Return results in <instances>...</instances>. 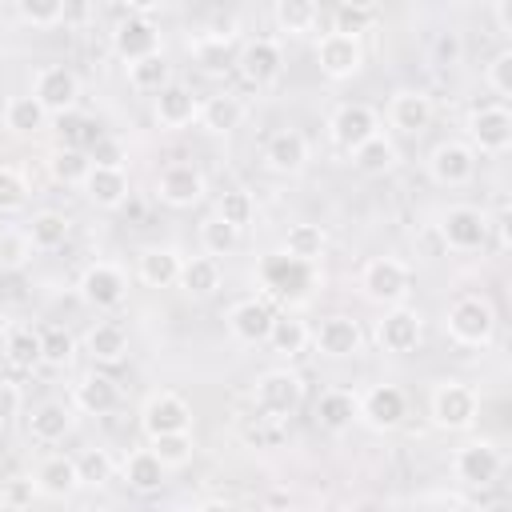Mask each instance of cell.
Returning a JSON list of instances; mask_svg holds the SVG:
<instances>
[{
	"instance_id": "56",
	"label": "cell",
	"mask_w": 512,
	"mask_h": 512,
	"mask_svg": "<svg viewBox=\"0 0 512 512\" xmlns=\"http://www.w3.org/2000/svg\"><path fill=\"white\" fill-rule=\"evenodd\" d=\"M432 60L436 64H444V68H452V64H460V36L448 28V32H440L436 40H432Z\"/></svg>"
},
{
	"instance_id": "24",
	"label": "cell",
	"mask_w": 512,
	"mask_h": 512,
	"mask_svg": "<svg viewBox=\"0 0 512 512\" xmlns=\"http://www.w3.org/2000/svg\"><path fill=\"white\" fill-rule=\"evenodd\" d=\"M316 348L324 352V356H332V360H344V356H356L360 348H364V332H360V324L352 320V316H328V320H320V328H316Z\"/></svg>"
},
{
	"instance_id": "41",
	"label": "cell",
	"mask_w": 512,
	"mask_h": 512,
	"mask_svg": "<svg viewBox=\"0 0 512 512\" xmlns=\"http://www.w3.org/2000/svg\"><path fill=\"white\" fill-rule=\"evenodd\" d=\"M324 244H328L324 228L304 220V224H292V228H288V236H284V248H280V252H288V256H296V260H304V264H316V260L324 256Z\"/></svg>"
},
{
	"instance_id": "4",
	"label": "cell",
	"mask_w": 512,
	"mask_h": 512,
	"mask_svg": "<svg viewBox=\"0 0 512 512\" xmlns=\"http://www.w3.org/2000/svg\"><path fill=\"white\" fill-rule=\"evenodd\" d=\"M440 240L456 252H476L488 244V232H492V220L488 212H480L476 204H452L440 212Z\"/></svg>"
},
{
	"instance_id": "31",
	"label": "cell",
	"mask_w": 512,
	"mask_h": 512,
	"mask_svg": "<svg viewBox=\"0 0 512 512\" xmlns=\"http://www.w3.org/2000/svg\"><path fill=\"white\" fill-rule=\"evenodd\" d=\"M240 120H244V104H240L232 92H216V96L200 100V120H196V124H200L204 132L224 136V132H236Z\"/></svg>"
},
{
	"instance_id": "16",
	"label": "cell",
	"mask_w": 512,
	"mask_h": 512,
	"mask_svg": "<svg viewBox=\"0 0 512 512\" xmlns=\"http://www.w3.org/2000/svg\"><path fill=\"white\" fill-rule=\"evenodd\" d=\"M236 68H240V76H244L248 84L264 88V84H272V80L280 76L284 52H280V44H276L272 36H256V40H244V44H240Z\"/></svg>"
},
{
	"instance_id": "36",
	"label": "cell",
	"mask_w": 512,
	"mask_h": 512,
	"mask_svg": "<svg viewBox=\"0 0 512 512\" xmlns=\"http://www.w3.org/2000/svg\"><path fill=\"white\" fill-rule=\"evenodd\" d=\"M24 232H28V240H32V248H36V252H52V248H60V244L68 240L72 224H68V216H64V212L44 208V212H36V216H32V224H28Z\"/></svg>"
},
{
	"instance_id": "29",
	"label": "cell",
	"mask_w": 512,
	"mask_h": 512,
	"mask_svg": "<svg viewBox=\"0 0 512 512\" xmlns=\"http://www.w3.org/2000/svg\"><path fill=\"white\" fill-rule=\"evenodd\" d=\"M68 432H72V408H68V404L44 400V404L32 408V416H28V436H32L36 444H60Z\"/></svg>"
},
{
	"instance_id": "57",
	"label": "cell",
	"mask_w": 512,
	"mask_h": 512,
	"mask_svg": "<svg viewBox=\"0 0 512 512\" xmlns=\"http://www.w3.org/2000/svg\"><path fill=\"white\" fill-rule=\"evenodd\" d=\"M32 496H36L32 476H28V480H8V484H4V504H8V508H28Z\"/></svg>"
},
{
	"instance_id": "14",
	"label": "cell",
	"mask_w": 512,
	"mask_h": 512,
	"mask_svg": "<svg viewBox=\"0 0 512 512\" xmlns=\"http://www.w3.org/2000/svg\"><path fill=\"white\" fill-rule=\"evenodd\" d=\"M404 416H408V396L396 384H372L356 408V420H364L376 432H392Z\"/></svg>"
},
{
	"instance_id": "20",
	"label": "cell",
	"mask_w": 512,
	"mask_h": 512,
	"mask_svg": "<svg viewBox=\"0 0 512 512\" xmlns=\"http://www.w3.org/2000/svg\"><path fill=\"white\" fill-rule=\"evenodd\" d=\"M112 52L124 60V64H136L144 56H156L160 52V32L152 20L144 16H124L116 28H112Z\"/></svg>"
},
{
	"instance_id": "61",
	"label": "cell",
	"mask_w": 512,
	"mask_h": 512,
	"mask_svg": "<svg viewBox=\"0 0 512 512\" xmlns=\"http://www.w3.org/2000/svg\"><path fill=\"white\" fill-rule=\"evenodd\" d=\"M312 512H352V508H344V504H316Z\"/></svg>"
},
{
	"instance_id": "17",
	"label": "cell",
	"mask_w": 512,
	"mask_h": 512,
	"mask_svg": "<svg viewBox=\"0 0 512 512\" xmlns=\"http://www.w3.org/2000/svg\"><path fill=\"white\" fill-rule=\"evenodd\" d=\"M152 120L160 124V128H168V132H180V128H188V124H196L200 120V100H196V92L188 88V84H168V88H160L156 92V100H152Z\"/></svg>"
},
{
	"instance_id": "53",
	"label": "cell",
	"mask_w": 512,
	"mask_h": 512,
	"mask_svg": "<svg viewBox=\"0 0 512 512\" xmlns=\"http://www.w3.org/2000/svg\"><path fill=\"white\" fill-rule=\"evenodd\" d=\"M28 204V180L20 168L0 164V212H20Z\"/></svg>"
},
{
	"instance_id": "35",
	"label": "cell",
	"mask_w": 512,
	"mask_h": 512,
	"mask_svg": "<svg viewBox=\"0 0 512 512\" xmlns=\"http://www.w3.org/2000/svg\"><path fill=\"white\" fill-rule=\"evenodd\" d=\"M272 20L288 36H308L316 28V20H320V8L312 0H276L272 4Z\"/></svg>"
},
{
	"instance_id": "39",
	"label": "cell",
	"mask_w": 512,
	"mask_h": 512,
	"mask_svg": "<svg viewBox=\"0 0 512 512\" xmlns=\"http://www.w3.org/2000/svg\"><path fill=\"white\" fill-rule=\"evenodd\" d=\"M4 360L12 368H36L40 364V328L16 324L4 332Z\"/></svg>"
},
{
	"instance_id": "23",
	"label": "cell",
	"mask_w": 512,
	"mask_h": 512,
	"mask_svg": "<svg viewBox=\"0 0 512 512\" xmlns=\"http://www.w3.org/2000/svg\"><path fill=\"white\" fill-rule=\"evenodd\" d=\"M272 320H276V312H272L264 300H256V296H244V300H236V304L228 308V332H232L236 340H244V344L268 340Z\"/></svg>"
},
{
	"instance_id": "51",
	"label": "cell",
	"mask_w": 512,
	"mask_h": 512,
	"mask_svg": "<svg viewBox=\"0 0 512 512\" xmlns=\"http://www.w3.org/2000/svg\"><path fill=\"white\" fill-rule=\"evenodd\" d=\"M16 16L32 28H52L64 20V0H16Z\"/></svg>"
},
{
	"instance_id": "19",
	"label": "cell",
	"mask_w": 512,
	"mask_h": 512,
	"mask_svg": "<svg viewBox=\"0 0 512 512\" xmlns=\"http://www.w3.org/2000/svg\"><path fill=\"white\" fill-rule=\"evenodd\" d=\"M140 424H144L148 440L168 436V432H188L192 428V408L176 392H156V396H148V404L140 412Z\"/></svg>"
},
{
	"instance_id": "10",
	"label": "cell",
	"mask_w": 512,
	"mask_h": 512,
	"mask_svg": "<svg viewBox=\"0 0 512 512\" xmlns=\"http://www.w3.org/2000/svg\"><path fill=\"white\" fill-rule=\"evenodd\" d=\"M316 64L328 80H352L360 68H364V48L356 36H344V32H320L316 40Z\"/></svg>"
},
{
	"instance_id": "21",
	"label": "cell",
	"mask_w": 512,
	"mask_h": 512,
	"mask_svg": "<svg viewBox=\"0 0 512 512\" xmlns=\"http://www.w3.org/2000/svg\"><path fill=\"white\" fill-rule=\"evenodd\" d=\"M388 124L404 136H420L432 124V96L420 88H400L388 100Z\"/></svg>"
},
{
	"instance_id": "46",
	"label": "cell",
	"mask_w": 512,
	"mask_h": 512,
	"mask_svg": "<svg viewBox=\"0 0 512 512\" xmlns=\"http://www.w3.org/2000/svg\"><path fill=\"white\" fill-rule=\"evenodd\" d=\"M236 244H240V228H232V224H224L216 212L200 224V248L216 260V256H228V252H236Z\"/></svg>"
},
{
	"instance_id": "27",
	"label": "cell",
	"mask_w": 512,
	"mask_h": 512,
	"mask_svg": "<svg viewBox=\"0 0 512 512\" xmlns=\"http://www.w3.org/2000/svg\"><path fill=\"white\" fill-rule=\"evenodd\" d=\"M120 476H124V484H128L132 492L152 496V492H160V488H164L168 468L156 460V452H152V448H136V452H128V456L120 460Z\"/></svg>"
},
{
	"instance_id": "33",
	"label": "cell",
	"mask_w": 512,
	"mask_h": 512,
	"mask_svg": "<svg viewBox=\"0 0 512 512\" xmlns=\"http://www.w3.org/2000/svg\"><path fill=\"white\" fill-rule=\"evenodd\" d=\"M84 348H88V356H92L96 364H120V360L128 356V332H124L120 324L104 320V324H96V328L84 336Z\"/></svg>"
},
{
	"instance_id": "2",
	"label": "cell",
	"mask_w": 512,
	"mask_h": 512,
	"mask_svg": "<svg viewBox=\"0 0 512 512\" xmlns=\"http://www.w3.org/2000/svg\"><path fill=\"white\" fill-rule=\"evenodd\" d=\"M444 328H448V336L456 340V344H464V348H484V344H492V336H496V312H492V304L484 300V296H456L452 304H448V312H444Z\"/></svg>"
},
{
	"instance_id": "28",
	"label": "cell",
	"mask_w": 512,
	"mask_h": 512,
	"mask_svg": "<svg viewBox=\"0 0 512 512\" xmlns=\"http://www.w3.org/2000/svg\"><path fill=\"white\" fill-rule=\"evenodd\" d=\"M80 188H84V196L96 208H124V200L132 196L124 168H88V176H84Z\"/></svg>"
},
{
	"instance_id": "25",
	"label": "cell",
	"mask_w": 512,
	"mask_h": 512,
	"mask_svg": "<svg viewBox=\"0 0 512 512\" xmlns=\"http://www.w3.org/2000/svg\"><path fill=\"white\" fill-rule=\"evenodd\" d=\"M32 484L40 496H52V500H68L76 488H80V476H76V460L72 456H44L32 472Z\"/></svg>"
},
{
	"instance_id": "45",
	"label": "cell",
	"mask_w": 512,
	"mask_h": 512,
	"mask_svg": "<svg viewBox=\"0 0 512 512\" xmlns=\"http://www.w3.org/2000/svg\"><path fill=\"white\" fill-rule=\"evenodd\" d=\"M72 352H76V340H72L68 328H60V324H44L40 328V364L64 368L72 360Z\"/></svg>"
},
{
	"instance_id": "55",
	"label": "cell",
	"mask_w": 512,
	"mask_h": 512,
	"mask_svg": "<svg viewBox=\"0 0 512 512\" xmlns=\"http://www.w3.org/2000/svg\"><path fill=\"white\" fill-rule=\"evenodd\" d=\"M88 164H92V168H124V148H120V140L100 136V140L88 148Z\"/></svg>"
},
{
	"instance_id": "32",
	"label": "cell",
	"mask_w": 512,
	"mask_h": 512,
	"mask_svg": "<svg viewBox=\"0 0 512 512\" xmlns=\"http://www.w3.org/2000/svg\"><path fill=\"white\" fill-rule=\"evenodd\" d=\"M180 252L176 248H144L140 252V260H136V276L148 284V288H168V284H176V276H180Z\"/></svg>"
},
{
	"instance_id": "52",
	"label": "cell",
	"mask_w": 512,
	"mask_h": 512,
	"mask_svg": "<svg viewBox=\"0 0 512 512\" xmlns=\"http://www.w3.org/2000/svg\"><path fill=\"white\" fill-rule=\"evenodd\" d=\"M376 20V8L372 4H336L332 12V32H344V36H356Z\"/></svg>"
},
{
	"instance_id": "8",
	"label": "cell",
	"mask_w": 512,
	"mask_h": 512,
	"mask_svg": "<svg viewBox=\"0 0 512 512\" xmlns=\"http://www.w3.org/2000/svg\"><path fill=\"white\" fill-rule=\"evenodd\" d=\"M380 132V116L368 108V104H360V100H352V104H340L332 116H328V136H332V144L340 148V152H356L364 140H372Z\"/></svg>"
},
{
	"instance_id": "58",
	"label": "cell",
	"mask_w": 512,
	"mask_h": 512,
	"mask_svg": "<svg viewBox=\"0 0 512 512\" xmlns=\"http://www.w3.org/2000/svg\"><path fill=\"white\" fill-rule=\"evenodd\" d=\"M20 384H12V380H4L0 376V424H8L16 412H20Z\"/></svg>"
},
{
	"instance_id": "59",
	"label": "cell",
	"mask_w": 512,
	"mask_h": 512,
	"mask_svg": "<svg viewBox=\"0 0 512 512\" xmlns=\"http://www.w3.org/2000/svg\"><path fill=\"white\" fill-rule=\"evenodd\" d=\"M492 20H496V32L500 36H512V0H496Z\"/></svg>"
},
{
	"instance_id": "37",
	"label": "cell",
	"mask_w": 512,
	"mask_h": 512,
	"mask_svg": "<svg viewBox=\"0 0 512 512\" xmlns=\"http://www.w3.org/2000/svg\"><path fill=\"white\" fill-rule=\"evenodd\" d=\"M176 284L188 292V296H212L220 288V264L212 256H192L180 264V276Z\"/></svg>"
},
{
	"instance_id": "54",
	"label": "cell",
	"mask_w": 512,
	"mask_h": 512,
	"mask_svg": "<svg viewBox=\"0 0 512 512\" xmlns=\"http://www.w3.org/2000/svg\"><path fill=\"white\" fill-rule=\"evenodd\" d=\"M484 80H488V88H492L500 100H504V96H512V48H500V52L488 60Z\"/></svg>"
},
{
	"instance_id": "44",
	"label": "cell",
	"mask_w": 512,
	"mask_h": 512,
	"mask_svg": "<svg viewBox=\"0 0 512 512\" xmlns=\"http://www.w3.org/2000/svg\"><path fill=\"white\" fill-rule=\"evenodd\" d=\"M76 460V476H80V488H104L112 476H116V460L108 448H84Z\"/></svg>"
},
{
	"instance_id": "1",
	"label": "cell",
	"mask_w": 512,
	"mask_h": 512,
	"mask_svg": "<svg viewBox=\"0 0 512 512\" xmlns=\"http://www.w3.org/2000/svg\"><path fill=\"white\" fill-rule=\"evenodd\" d=\"M256 280L264 284L268 296H276L284 304H300V300L312 296L320 276H316V264H304V260H296L288 252H268L256 264Z\"/></svg>"
},
{
	"instance_id": "26",
	"label": "cell",
	"mask_w": 512,
	"mask_h": 512,
	"mask_svg": "<svg viewBox=\"0 0 512 512\" xmlns=\"http://www.w3.org/2000/svg\"><path fill=\"white\" fill-rule=\"evenodd\" d=\"M72 404H76L80 412H88V416H108V412L120 404V388H116L112 376H104V372H88V376L76 380V388H72Z\"/></svg>"
},
{
	"instance_id": "13",
	"label": "cell",
	"mask_w": 512,
	"mask_h": 512,
	"mask_svg": "<svg viewBox=\"0 0 512 512\" xmlns=\"http://www.w3.org/2000/svg\"><path fill=\"white\" fill-rule=\"evenodd\" d=\"M128 296V276L120 264L112 260H96L84 268L80 276V300L92 304V308H116L120 300Z\"/></svg>"
},
{
	"instance_id": "18",
	"label": "cell",
	"mask_w": 512,
	"mask_h": 512,
	"mask_svg": "<svg viewBox=\"0 0 512 512\" xmlns=\"http://www.w3.org/2000/svg\"><path fill=\"white\" fill-rule=\"evenodd\" d=\"M156 196H160L164 204H172V208H192V204H200V196H204V172H200L196 164L176 160V164L160 168V176H156Z\"/></svg>"
},
{
	"instance_id": "40",
	"label": "cell",
	"mask_w": 512,
	"mask_h": 512,
	"mask_svg": "<svg viewBox=\"0 0 512 512\" xmlns=\"http://www.w3.org/2000/svg\"><path fill=\"white\" fill-rule=\"evenodd\" d=\"M188 52L196 56V64L204 72H224L228 64H236V52H232V40L216 36V32H200L196 40H188Z\"/></svg>"
},
{
	"instance_id": "11",
	"label": "cell",
	"mask_w": 512,
	"mask_h": 512,
	"mask_svg": "<svg viewBox=\"0 0 512 512\" xmlns=\"http://www.w3.org/2000/svg\"><path fill=\"white\" fill-rule=\"evenodd\" d=\"M468 136H472V152L480 148L484 156H500L512 148V116L504 104H484V108H472L468 116Z\"/></svg>"
},
{
	"instance_id": "47",
	"label": "cell",
	"mask_w": 512,
	"mask_h": 512,
	"mask_svg": "<svg viewBox=\"0 0 512 512\" xmlns=\"http://www.w3.org/2000/svg\"><path fill=\"white\" fill-rule=\"evenodd\" d=\"M88 168H92L88 156L76 152V148H56V152L48 156V172H52L56 184H84Z\"/></svg>"
},
{
	"instance_id": "12",
	"label": "cell",
	"mask_w": 512,
	"mask_h": 512,
	"mask_svg": "<svg viewBox=\"0 0 512 512\" xmlns=\"http://www.w3.org/2000/svg\"><path fill=\"white\" fill-rule=\"evenodd\" d=\"M428 176L444 188H464L476 176V152L464 140H440L428 152Z\"/></svg>"
},
{
	"instance_id": "30",
	"label": "cell",
	"mask_w": 512,
	"mask_h": 512,
	"mask_svg": "<svg viewBox=\"0 0 512 512\" xmlns=\"http://www.w3.org/2000/svg\"><path fill=\"white\" fill-rule=\"evenodd\" d=\"M356 408H360V396L356 392H348V388H324L320 400H316V424L324 432H344V428H352Z\"/></svg>"
},
{
	"instance_id": "22",
	"label": "cell",
	"mask_w": 512,
	"mask_h": 512,
	"mask_svg": "<svg viewBox=\"0 0 512 512\" xmlns=\"http://www.w3.org/2000/svg\"><path fill=\"white\" fill-rule=\"evenodd\" d=\"M264 164H268V172H276V176H296V172L308 164V140H304L296 128L272 132L268 144H264Z\"/></svg>"
},
{
	"instance_id": "9",
	"label": "cell",
	"mask_w": 512,
	"mask_h": 512,
	"mask_svg": "<svg viewBox=\"0 0 512 512\" xmlns=\"http://www.w3.org/2000/svg\"><path fill=\"white\" fill-rule=\"evenodd\" d=\"M408 284H412V272L396 256H376L360 272V288L368 292V300H380V304H392V308L404 300Z\"/></svg>"
},
{
	"instance_id": "34",
	"label": "cell",
	"mask_w": 512,
	"mask_h": 512,
	"mask_svg": "<svg viewBox=\"0 0 512 512\" xmlns=\"http://www.w3.org/2000/svg\"><path fill=\"white\" fill-rule=\"evenodd\" d=\"M48 124V112L36 104V96H8L4 104V128L16 132V136H36L44 132Z\"/></svg>"
},
{
	"instance_id": "60",
	"label": "cell",
	"mask_w": 512,
	"mask_h": 512,
	"mask_svg": "<svg viewBox=\"0 0 512 512\" xmlns=\"http://www.w3.org/2000/svg\"><path fill=\"white\" fill-rule=\"evenodd\" d=\"M196 512H232V508H228L224 500H208V504H200Z\"/></svg>"
},
{
	"instance_id": "38",
	"label": "cell",
	"mask_w": 512,
	"mask_h": 512,
	"mask_svg": "<svg viewBox=\"0 0 512 512\" xmlns=\"http://www.w3.org/2000/svg\"><path fill=\"white\" fill-rule=\"evenodd\" d=\"M308 340H312V332H308V324L304 320H296V316H276L272 320V328H268V348L276 352V356H300L304 348H308Z\"/></svg>"
},
{
	"instance_id": "50",
	"label": "cell",
	"mask_w": 512,
	"mask_h": 512,
	"mask_svg": "<svg viewBox=\"0 0 512 512\" xmlns=\"http://www.w3.org/2000/svg\"><path fill=\"white\" fill-rule=\"evenodd\" d=\"M32 240H28V232L24 228H4L0 232V268H8V272H20L28 260H32Z\"/></svg>"
},
{
	"instance_id": "42",
	"label": "cell",
	"mask_w": 512,
	"mask_h": 512,
	"mask_svg": "<svg viewBox=\"0 0 512 512\" xmlns=\"http://www.w3.org/2000/svg\"><path fill=\"white\" fill-rule=\"evenodd\" d=\"M352 164H356L364 176H384V172L396 164V144H392L384 132H376L372 140H364V144L352 152Z\"/></svg>"
},
{
	"instance_id": "3",
	"label": "cell",
	"mask_w": 512,
	"mask_h": 512,
	"mask_svg": "<svg viewBox=\"0 0 512 512\" xmlns=\"http://www.w3.org/2000/svg\"><path fill=\"white\" fill-rule=\"evenodd\" d=\"M252 400H256V420L284 424V420L300 408V400H304V384H300L296 372H288V368H272V372H264V376L256 380Z\"/></svg>"
},
{
	"instance_id": "49",
	"label": "cell",
	"mask_w": 512,
	"mask_h": 512,
	"mask_svg": "<svg viewBox=\"0 0 512 512\" xmlns=\"http://www.w3.org/2000/svg\"><path fill=\"white\" fill-rule=\"evenodd\" d=\"M216 216H220L224 224H232V228L252 224V216H256V200H252V192H244V188H228V192L220 196V204H216Z\"/></svg>"
},
{
	"instance_id": "5",
	"label": "cell",
	"mask_w": 512,
	"mask_h": 512,
	"mask_svg": "<svg viewBox=\"0 0 512 512\" xmlns=\"http://www.w3.org/2000/svg\"><path fill=\"white\" fill-rule=\"evenodd\" d=\"M32 96H36V104H40L48 116H64V112H76L80 80H76V72L64 68V64H44V68H36V76H32Z\"/></svg>"
},
{
	"instance_id": "43",
	"label": "cell",
	"mask_w": 512,
	"mask_h": 512,
	"mask_svg": "<svg viewBox=\"0 0 512 512\" xmlns=\"http://www.w3.org/2000/svg\"><path fill=\"white\" fill-rule=\"evenodd\" d=\"M128 84H132L136 92H160V88L172 84V64L164 60V52L144 56V60L128 64Z\"/></svg>"
},
{
	"instance_id": "15",
	"label": "cell",
	"mask_w": 512,
	"mask_h": 512,
	"mask_svg": "<svg viewBox=\"0 0 512 512\" xmlns=\"http://www.w3.org/2000/svg\"><path fill=\"white\" fill-rule=\"evenodd\" d=\"M420 336H424V320H420L416 308L396 304V308H388V312L376 320V344H380L384 352H396V356L416 352Z\"/></svg>"
},
{
	"instance_id": "7",
	"label": "cell",
	"mask_w": 512,
	"mask_h": 512,
	"mask_svg": "<svg viewBox=\"0 0 512 512\" xmlns=\"http://www.w3.org/2000/svg\"><path fill=\"white\" fill-rule=\"evenodd\" d=\"M428 408H432V424H436V428H444V432H464V428H472L480 400H476V392H472L468 384L448 380V384H440V388L432 392V404H428Z\"/></svg>"
},
{
	"instance_id": "6",
	"label": "cell",
	"mask_w": 512,
	"mask_h": 512,
	"mask_svg": "<svg viewBox=\"0 0 512 512\" xmlns=\"http://www.w3.org/2000/svg\"><path fill=\"white\" fill-rule=\"evenodd\" d=\"M452 472H456V480L468 484V488H488V484H496L500 472H504V452H500L492 440H472V444L456 448Z\"/></svg>"
},
{
	"instance_id": "48",
	"label": "cell",
	"mask_w": 512,
	"mask_h": 512,
	"mask_svg": "<svg viewBox=\"0 0 512 512\" xmlns=\"http://www.w3.org/2000/svg\"><path fill=\"white\" fill-rule=\"evenodd\" d=\"M148 448L156 452V460L164 468H184L192 460V432H168V436H152Z\"/></svg>"
}]
</instances>
